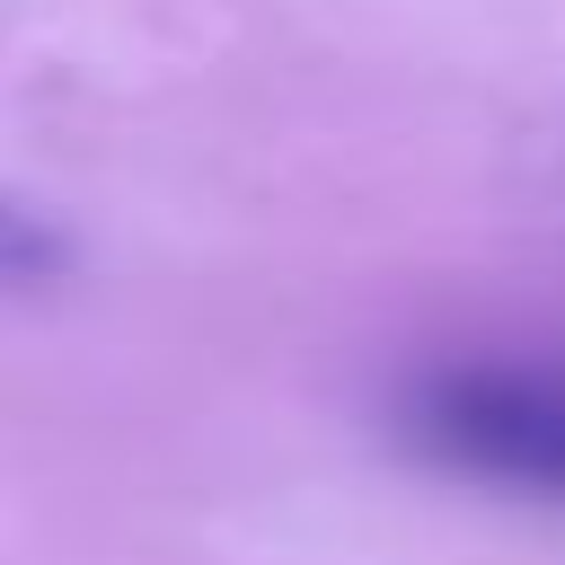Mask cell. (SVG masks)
Returning <instances> with one entry per match:
<instances>
[{"label":"cell","instance_id":"obj_1","mask_svg":"<svg viewBox=\"0 0 565 565\" xmlns=\"http://www.w3.org/2000/svg\"><path fill=\"white\" fill-rule=\"evenodd\" d=\"M397 433L468 486L565 503V362L556 353H441L397 388Z\"/></svg>","mask_w":565,"mask_h":565},{"label":"cell","instance_id":"obj_2","mask_svg":"<svg viewBox=\"0 0 565 565\" xmlns=\"http://www.w3.org/2000/svg\"><path fill=\"white\" fill-rule=\"evenodd\" d=\"M62 265H71L62 221L35 212V203H18V194H0V282H44V274H62Z\"/></svg>","mask_w":565,"mask_h":565}]
</instances>
